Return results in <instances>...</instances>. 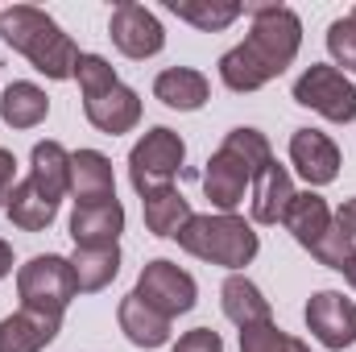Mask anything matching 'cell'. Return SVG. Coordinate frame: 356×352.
<instances>
[{
  "label": "cell",
  "instance_id": "cell-1",
  "mask_svg": "<svg viewBox=\"0 0 356 352\" xmlns=\"http://www.w3.org/2000/svg\"><path fill=\"white\" fill-rule=\"evenodd\" d=\"M253 29L241 46H232L220 58V79L232 91H257L277 79L302 46V21L286 4H253L249 8Z\"/></svg>",
  "mask_w": 356,
  "mask_h": 352
},
{
  "label": "cell",
  "instance_id": "cell-2",
  "mask_svg": "<svg viewBox=\"0 0 356 352\" xmlns=\"http://www.w3.org/2000/svg\"><path fill=\"white\" fill-rule=\"evenodd\" d=\"M0 38L25 54L33 63V71H42L46 79H71L75 63H79V46L71 42V33H63V25L33 8V4H13L0 8Z\"/></svg>",
  "mask_w": 356,
  "mask_h": 352
},
{
  "label": "cell",
  "instance_id": "cell-3",
  "mask_svg": "<svg viewBox=\"0 0 356 352\" xmlns=\"http://www.w3.org/2000/svg\"><path fill=\"white\" fill-rule=\"evenodd\" d=\"M178 245L199 257V262H211V265H224V269H241L257 257L261 241L253 232V224H245L241 216H191L186 228L175 237Z\"/></svg>",
  "mask_w": 356,
  "mask_h": 352
},
{
  "label": "cell",
  "instance_id": "cell-4",
  "mask_svg": "<svg viewBox=\"0 0 356 352\" xmlns=\"http://www.w3.org/2000/svg\"><path fill=\"white\" fill-rule=\"evenodd\" d=\"M17 294H21V307L63 319V311L79 298L71 257H58V253L29 257L21 265V273H17Z\"/></svg>",
  "mask_w": 356,
  "mask_h": 352
},
{
  "label": "cell",
  "instance_id": "cell-5",
  "mask_svg": "<svg viewBox=\"0 0 356 352\" xmlns=\"http://www.w3.org/2000/svg\"><path fill=\"white\" fill-rule=\"evenodd\" d=\"M182 158H186V145H182V137L175 129H166V125L149 129L129 154V178H133L137 195L145 199L154 191H166L175 182V175L182 170Z\"/></svg>",
  "mask_w": 356,
  "mask_h": 352
},
{
  "label": "cell",
  "instance_id": "cell-6",
  "mask_svg": "<svg viewBox=\"0 0 356 352\" xmlns=\"http://www.w3.org/2000/svg\"><path fill=\"white\" fill-rule=\"evenodd\" d=\"M294 99L332 125H353L356 120V83L340 67H323V63L307 67L294 79Z\"/></svg>",
  "mask_w": 356,
  "mask_h": 352
},
{
  "label": "cell",
  "instance_id": "cell-7",
  "mask_svg": "<svg viewBox=\"0 0 356 352\" xmlns=\"http://www.w3.org/2000/svg\"><path fill=\"white\" fill-rule=\"evenodd\" d=\"M133 294H141L158 315L175 319V315H186V311L195 307L199 286H195V278H191L186 269H178L175 262L158 257V262H149L145 269H141V278H137V290H133Z\"/></svg>",
  "mask_w": 356,
  "mask_h": 352
},
{
  "label": "cell",
  "instance_id": "cell-8",
  "mask_svg": "<svg viewBox=\"0 0 356 352\" xmlns=\"http://www.w3.org/2000/svg\"><path fill=\"white\" fill-rule=\"evenodd\" d=\"M108 33H112V46L124 54V58H154L162 46H166V29H162V21L145 8V4H137V0H120L116 8H112V17H108Z\"/></svg>",
  "mask_w": 356,
  "mask_h": 352
},
{
  "label": "cell",
  "instance_id": "cell-9",
  "mask_svg": "<svg viewBox=\"0 0 356 352\" xmlns=\"http://www.w3.org/2000/svg\"><path fill=\"white\" fill-rule=\"evenodd\" d=\"M307 328L323 349L340 352L356 340V303L340 290H319L307 303Z\"/></svg>",
  "mask_w": 356,
  "mask_h": 352
},
{
  "label": "cell",
  "instance_id": "cell-10",
  "mask_svg": "<svg viewBox=\"0 0 356 352\" xmlns=\"http://www.w3.org/2000/svg\"><path fill=\"white\" fill-rule=\"evenodd\" d=\"M290 166L307 178V186H327L340 175V150L319 129H298L290 137Z\"/></svg>",
  "mask_w": 356,
  "mask_h": 352
},
{
  "label": "cell",
  "instance_id": "cell-11",
  "mask_svg": "<svg viewBox=\"0 0 356 352\" xmlns=\"http://www.w3.org/2000/svg\"><path fill=\"white\" fill-rule=\"evenodd\" d=\"M83 112H88V120L99 133L120 137V133L137 129V120H141V95L133 88H124V83H112V88L95 91V95H83Z\"/></svg>",
  "mask_w": 356,
  "mask_h": 352
},
{
  "label": "cell",
  "instance_id": "cell-12",
  "mask_svg": "<svg viewBox=\"0 0 356 352\" xmlns=\"http://www.w3.org/2000/svg\"><path fill=\"white\" fill-rule=\"evenodd\" d=\"M120 232H124V207H120V199L75 203V211H71V241H75V249L116 245Z\"/></svg>",
  "mask_w": 356,
  "mask_h": 352
},
{
  "label": "cell",
  "instance_id": "cell-13",
  "mask_svg": "<svg viewBox=\"0 0 356 352\" xmlns=\"http://www.w3.org/2000/svg\"><path fill=\"white\" fill-rule=\"evenodd\" d=\"M245 186H253L249 166H245L236 154L216 150L211 162H207V170H203V191H207V199H211L224 216H232V211L245 203Z\"/></svg>",
  "mask_w": 356,
  "mask_h": 352
},
{
  "label": "cell",
  "instance_id": "cell-14",
  "mask_svg": "<svg viewBox=\"0 0 356 352\" xmlns=\"http://www.w3.org/2000/svg\"><path fill=\"white\" fill-rule=\"evenodd\" d=\"M58 328H63V319L21 307L17 315L0 319V352H42L58 336Z\"/></svg>",
  "mask_w": 356,
  "mask_h": 352
},
{
  "label": "cell",
  "instance_id": "cell-15",
  "mask_svg": "<svg viewBox=\"0 0 356 352\" xmlns=\"http://www.w3.org/2000/svg\"><path fill=\"white\" fill-rule=\"evenodd\" d=\"M282 224L290 228V237H294L302 249H315V245L327 237V228H332L336 220H332V207H327L323 195H315V191H302V195H298V191H294V199H290Z\"/></svg>",
  "mask_w": 356,
  "mask_h": 352
},
{
  "label": "cell",
  "instance_id": "cell-16",
  "mask_svg": "<svg viewBox=\"0 0 356 352\" xmlns=\"http://www.w3.org/2000/svg\"><path fill=\"white\" fill-rule=\"evenodd\" d=\"M71 195H75V203H104V199H116L112 162H108L99 150H79V154H71Z\"/></svg>",
  "mask_w": 356,
  "mask_h": 352
},
{
  "label": "cell",
  "instance_id": "cell-17",
  "mask_svg": "<svg viewBox=\"0 0 356 352\" xmlns=\"http://www.w3.org/2000/svg\"><path fill=\"white\" fill-rule=\"evenodd\" d=\"M116 319H120V332L129 336V344H137V349H162V344H170V319L158 315L141 294L120 298Z\"/></svg>",
  "mask_w": 356,
  "mask_h": 352
},
{
  "label": "cell",
  "instance_id": "cell-18",
  "mask_svg": "<svg viewBox=\"0 0 356 352\" xmlns=\"http://www.w3.org/2000/svg\"><path fill=\"white\" fill-rule=\"evenodd\" d=\"M4 211H8V220H13L21 232H46V228L54 224V216H58V199H50L33 178H25V182L13 186Z\"/></svg>",
  "mask_w": 356,
  "mask_h": 352
},
{
  "label": "cell",
  "instance_id": "cell-19",
  "mask_svg": "<svg viewBox=\"0 0 356 352\" xmlns=\"http://www.w3.org/2000/svg\"><path fill=\"white\" fill-rule=\"evenodd\" d=\"M290 199H294L290 170H286V166H277V162H269L266 170L253 178V199H249V211H253V220H257V224H277V220L286 216Z\"/></svg>",
  "mask_w": 356,
  "mask_h": 352
},
{
  "label": "cell",
  "instance_id": "cell-20",
  "mask_svg": "<svg viewBox=\"0 0 356 352\" xmlns=\"http://www.w3.org/2000/svg\"><path fill=\"white\" fill-rule=\"evenodd\" d=\"M220 303H224V315L236 323V328H257V323H273V311H269V298L257 290V282H249L245 273H232L220 290Z\"/></svg>",
  "mask_w": 356,
  "mask_h": 352
},
{
  "label": "cell",
  "instance_id": "cell-21",
  "mask_svg": "<svg viewBox=\"0 0 356 352\" xmlns=\"http://www.w3.org/2000/svg\"><path fill=\"white\" fill-rule=\"evenodd\" d=\"M207 91H211L207 75L195 67H170L154 79V95L175 112H199L207 104Z\"/></svg>",
  "mask_w": 356,
  "mask_h": 352
},
{
  "label": "cell",
  "instance_id": "cell-22",
  "mask_svg": "<svg viewBox=\"0 0 356 352\" xmlns=\"http://www.w3.org/2000/svg\"><path fill=\"white\" fill-rule=\"evenodd\" d=\"M46 112H50V95L38 83L21 79V83H8L4 95H0V120L8 129H33V125L46 120Z\"/></svg>",
  "mask_w": 356,
  "mask_h": 352
},
{
  "label": "cell",
  "instance_id": "cell-23",
  "mask_svg": "<svg viewBox=\"0 0 356 352\" xmlns=\"http://www.w3.org/2000/svg\"><path fill=\"white\" fill-rule=\"evenodd\" d=\"M29 166H33L29 178H33L50 199L63 203V195L71 191V154H67L58 141H38L33 154H29Z\"/></svg>",
  "mask_w": 356,
  "mask_h": 352
},
{
  "label": "cell",
  "instance_id": "cell-24",
  "mask_svg": "<svg viewBox=\"0 0 356 352\" xmlns=\"http://www.w3.org/2000/svg\"><path fill=\"white\" fill-rule=\"evenodd\" d=\"M71 269H75V286H79V294H95V290H104V286L120 273V245L75 249Z\"/></svg>",
  "mask_w": 356,
  "mask_h": 352
},
{
  "label": "cell",
  "instance_id": "cell-25",
  "mask_svg": "<svg viewBox=\"0 0 356 352\" xmlns=\"http://www.w3.org/2000/svg\"><path fill=\"white\" fill-rule=\"evenodd\" d=\"M141 207H145V228H149L154 237H178V232L186 228V220L195 216V211H191V203L178 195L175 186L145 195V199H141Z\"/></svg>",
  "mask_w": 356,
  "mask_h": 352
},
{
  "label": "cell",
  "instance_id": "cell-26",
  "mask_svg": "<svg viewBox=\"0 0 356 352\" xmlns=\"http://www.w3.org/2000/svg\"><path fill=\"white\" fill-rule=\"evenodd\" d=\"M170 13L178 21H191L203 33H216V29H228L245 13V4H236V0H170Z\"/></svg>",
  "mask_w": 356,
  "mask_h": 352
},
{
  "label": "cell",
  "instance_id": "cell-27",
  "mask_svg": "<svg viewBox=\"0 0 356 352\" xmlns=\"http://www.w3.org/2000/svg\"><path fill=\"white\" fill-rule=\"evenodd\" d=\"M220 150H228V154H236L245 166H249V175L257 178L261 170H266L269 162H273V150H269V141H266V133H257V129H232L228 137H224V145Z\"/></svg>",
  "mask_w": 356,
  "mask_h": 352
},
{
  "label": "cell",
  "instance_id": "cell-28",
  "mask_svg": "<svg viewBox=\"0 0 356 352\" xmlns=\"http://www.w3.org/2000/svg\"><path fill=\"white\" fill-rule=\"evenodd\" d=\"M241 352H311L298 336H286L277 323L241 328Z\"/></svg>",
  "mask_w": 356,
  "mask_h": 352
},
{
  "label": "cell",
  "instance_id": "cell-29",
  "mask_svg": "<svg viewBox=\"0 0 356 352\" xmlns=\"http://www.w3.org/2000/svg\"><path fill=\"white\" fill-rule=\"evenodd\" d=\"M75 79H79V91H83V95H95V91L120 83L116 71H112V63L99 58V54H79V63H75Z\"/></svg>",
  "mask_w": 356,
  "mask_h": 352
},
{
  "label": "cell",
  "instance_id": "cell-30",
  "mask_svg": "<svg viewBox=\"0 0 356 352\" xmlns=\"http://www.w3.org/2000/svg\"><path fill=\"white\" fill-rule=\"evenodd\" d=\"M327 50H332V58L344 71L356 75V21L353 17H340V21L327 25Z\"/></svg>",
  "mask_w": 356,
  "mask_h": 352
},
{
  "label": "cell",
  "instance_id": "cell-31",
  "mask_svg": "<svg viewBox=\"0 0 356 352\" xmlns=\"http://www.w3.org/2000/svg\"><path fill=\"white\" fill-rule=\"evenodd\" d=\"M353 253H356L353 237H344V228H340V224H332V228H327V237L311 249V257H315L319 265H327V269H344V262H348Z\"/></svg>",
  "mask_w": 356,
  "mask_h": 352
},
{
  "label": "cell",
  "instance_id": "cell-32",
  "mask_svg": "<svg viewBox=\"0 0 356 352\" xmlns=\"http://www.w3.org/2000/svg\"><path fill=\"white\" fill-rule=\"evenodd\" d=\"M175 352H224V340H220V332H211V328H195V332L178 336Z\"/></svg>",
  "mask_w": 356,
  "mask_h": 352
},
{
  "label": "cell",
  "instance_id": "cell-33",
  "mask_svg": "<svg viewBox=\"0 0 356 352\" xmlns=\"http://www.w3.org/2000/svg\"><path fill=\"white\" fill-rule=\"evenodd\" d=\"M13 170H17V158H13V150H0V207L8 203V195H13Z\"/></svg>",
  "mask_w": 356,
  "mask_h": 352
},
{
  "label": "cell",
  "instance_id": "cell-34",
  "mask_svg": "<svg viewBox=\"0 0 356 352\" xmlns=\"http://www.w3.org/2000/svg\"><path fill=\"white\" fill-rule=\"evenodd\" d=\"M340 228H344V237H353L356 241V199H348V203H340V211L332 216Z\"/></svg>",
  "mask_w": 356,
  "mask_h": 352
},
{
  "label": "cell",
  "instance_id": "cell-35",
  "mask_svg": "<svg viewBox=\"0 0 356 352\" xmlns=\"http://www.w3.org/2000/svg\"><path fill=\"white\" fill-rule=\"evenodd\" d=\"M4 273H13V249L0 241V278H4Z\"/></svg>",
  "mask_w": 356,
  "mask_h": 352
},
{
  "label": "cell",
  "instance_id": "cell-36",
  "mask_svg": "<svg viewBox=\"0 0 356 352\" xmlns=\"http://www.w3.org/2000/svg\"><path fill=\"white\" fill-rule=\"evenodd\" d=\"M340 273H344V278L353 282V290H356V253L348 257V262H344V269H340Z\"/></svg>",
  "mask_w": 356,
  "mask_h": 352
},
{
  "label": "cell",
  "instance_id": "cell-37",
  "mask_svg": "<svg viewBox=\"0 0 356 352\" xmlns=\"http://www.w3.org/2000/svg\"><path fill=\"white\" fill-rule=\"evenodd\" d=\"M348 17H353V21H356V8H353V13H348Z\"/></svg>",
  "mask_w": 356,
  "mask_h": 352
}]
</instances>
